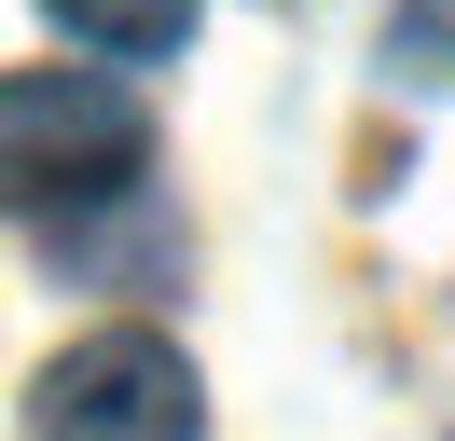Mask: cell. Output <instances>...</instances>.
<instances>
[{"label": "cell", "mask_w": 455, "mask_h": 441, "mask_svg": "<svg viewBox=\"0 0 455 441\" xmlns=\"http://www.w3.org/2000/svg\"><path fill=\"white\" fill-rule=\"evenodd\" d=\"M152 165V124L111 69H0V207L56 220V207H111Z\"/></svg>", "instance_id": "6da1fadb"}, {"label": "cell", "mask_w": 455, "mask_h": 441, "mask_svg": "<svg viewBox=\"0 0 455 441\" xmlns=\"http://www.w3.org/2000/svg\"><path fill=\"white\" fill-rule=\"evenodd\" d=\"M194 428H207L194 373H180V345H152V331H84V345L28 386V441H194Z\"/></svg>", "instance_id": "7a4b0ae2"}, {"label": "cell", "mask_w": 455, "mask_h": 441, "mask_svg": "<svg viewBox=\"0 0 455 441\" xmlns=\"http://www.w3.org/2000/svg\"><path fill=\"white\" fill-rule=\"evenodd\" d=\"M42 14H56L84 55H111V69H152V55L194 42V0H42Z\"/></svg>", "instance_id": "3957f363"}, {"label": "cell", "mask_w": 455, "mask_h": 441, "mask_svg": "<svg viewBox=\"0 0 455 441\" xmlns=\"http://www.w3.org/2000/svg\"><path fill=\"white\" fill-rule=\"evenodd\" d=\"M387 55H414V69L442 83V69H455V0H414V14L387 28Z\"/></svg>", "instance_id": "277c9868"}]
</instances>
